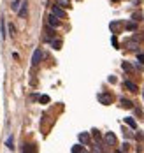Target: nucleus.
Instances as JSON below:
<instances>
[{
  "mask_svg": "<svg viewBox=\"0 0 144 153\" xmlns=\"http://www.w3.org/2000/svg\"><path fill=\"white\" fill-rule=\"evenodd\" d=\"M51 14H55L56 18H60V19H63V18H67V13L63 11V7L61 5H53V9H51Z\"/></svg>",
  "mask_w": 144,
  "mask_h": 153,
  "instance_id": "nucleus-1",
  "label": "nucleus"
},
{
  "mask_svg": "<svg viewBox=\"0 0 144 153\" xmlns=\"http://www.w3.org/2000/svg\"><path fill=\"white\" fill-rule=\"evenodd\" d=\"M104 141H106V144H107V146H114L116 142H118L116 136L112 134V132H106V136H104Z\"/></svg>",
  "mask_w": 144,
  "mask_h": 153,
  "instance_id": "nucleus-2",
  "label": "nucleus"
},
{
  "mask_svg": "<svg viewBox=\"0 0 144 153\" xmlns=\"http://www.w3.org/2000/svg\"><path fill=\"white\" fill-rule=\"evenodd\" d=\"M98 102H100V104H104V106H109L111 104V102H112V97L109 95V93H98Z\"/></svg>",
  "mask_w": 144,
  "mask_h": 153,
  "instance_id": "nucleus-3",
  "label": "nucleus"
},
{
  "mask_svg": "<svg viewBox=\"0 0 144 153\" xmlns=\"http://www.w3.org/2000/svg\"><path fill=\"white\" fill-rule=\"evenodd\" d=\"M48 25L49 26H53V28H58L61 23H60V18H56L55 14H49L48 16Z\"/></svg>",
  "mask_w": 144,
  "mask_h": 153,
  "instance_id": "nucleus-4",
  "label": "nucleus"
},
{
  "mask_svg": "<svg viewBox=\"0 0 144 153\" xmlns=\"http://www.w3.org/2000/svg\"><path fill=\"white\" fill-rule=\"evenodd\" d=\"M123 86H125L128 91H132V93H137V91H139V86L135 85V83H132V81H123Z\"/></svg>",
  "mask_w": 144,
  "mask_h": 153,
  "instance_id": "nucleus-5",
  "label": "nucleus"
},
{
  "mask_svg": "<svg viewBox=\"0 0 144 153\" xmlns=\"http://www.w3.org/2000/svg\"><path fill=\"white\" fill-rule=\"evenodd\" d=\"M40 60H42V51H40V49H35L34 55H32V65L40 64Z\"/></svg>",
  "mask_w": 144,
  "mask_h": 153,
  "instance_id": "nucleus-6",
  "label": "nucleus"
},
{
  "mask_svg": "<svg viewBox=\"0 0 144 153\" xmlns=\"http://www.w3.org/2000/svg\"><path fill=\"white\" fill-rule=\"evenodd\" d=\"M125 46H127L128 49H132V51H135V49L139 48V40H135V39H128L127 42H125Z\"/></svg>",
  "mask_w": 144,
  "mask_h": 153,
  "instance_id": "nucleus-7",
  "label": "nucleus"
},
{
  "mask_svg": "<svg viewBox=\"0 0 144 153\" xmlns=\"http://www.w3.org/2000/svg\"><path fill=\"white\" fill-rule=\"evenodd\" d=\"M28 16V4L26 0H23L21 2V11H19V18H26Z\"/></svg>",
  "mask_w": 144,
  "mask_h": 153,
  "instance_id": "nucleus-8",
  "label": "nucleus"
},
{
  "mask_svg": "<svg viewBox=\"0 0 144 153\" xmlns=\"http://www.w3.org/2000/svg\"><path fill=\"white\" fill-rule=\"evenodd\" d=\"M120 106L125 107V109H132V107H133V102L128 100V99H120Z\"/></svg>",
  "mask_w": 144,
  "mask_h": 153,
  "instance_id": "nucleus-9",
  "label": "nucleus"
},
{
  "mask_svg": "<svg viewBox=\"0 0 144 153\" xmlns=\"http://www.w3.org/2000/svg\"><path fill=\"white\" fill-rule=\"evenodd\" d=\"M79 141L83 142V144H88V142H90V136H88V132H81V134H79Z\"/></svg>",
  "mask_w": 144,
  "mask_h": 153,
  "instance_id": "nucleus-10",
  "label": "nucleus"
},
{
  "mask_svg": "<svg viewBox=\"0 0 144 153\" xmlns=\"http://www.w3.org/2000/svg\"><path fill=\"white\" fill-rule=\"evenodd\" d=\"M125 123H127L130 128H133V130L137 128V123H135V120H133V118H130V116H128V118H125Z\"/></svg>",
  "mask_w": 144,
  "mask_h": 153,
  "instance_id": "nucleus-11",
  "label": "nucleus"
},
{
  "mask_svg": "<svg viewBox=\"0 0 144 153\" xmlns=\"http://www.w3.org/2000/svg\"><path fill=\"white\" fill-rule=\"evenodd\" d=\"M5 146H7L9 150H14V137H13V136H9V139L5 141Z\"/></svg>",
  "mask_w": 144,
  "mask_h": 153,
  "instance_id": "nucleus-12",
  "label": "nucleus"
},
{
  "mask_svg": "<svg viewBox=\"0 0 144 153\" xmlns=\"http://www.w3.org/2000/svg\"><path fill=\"white\" fill-rule=\"evenodd\" d=\"M121 67H123V70H127V72H133V67H132L128 62H123V64H121Z\"/></svg>",
  "mask_w": 144,
  "mask_h": 153,
  "instance_id": "nucleus-13",
  "label": "nucleus"
},
{
  "mask_svg": "<svg viewBox=\"0 0 144 153\" xmlns=\"http://www.w3.org/2000/svg\"><path fill=\"white\" fill-rule=\"evenodd\" d=\"M51 46H53L55 49H61V40H53V39H51Z\"/></svg>",
  "mask_w": 144,
  "mask_h": 153,
  "instance_id": "nucleus-14",
  "label": "nucleus"
},
{
  "mask_svg": "<svg viewBox=\"0 0 144 153\" xmlns=\"http://www.w3.org/2000/svg\"><path fill=\"white\" fill-rule=\"evenodd\" d=\"M21 150H23V151H35L37 148H35V144H25Z\"/></svg>",
  "mask_w": 144,
  "mask_h": 153,
  "instance_id": "nucleus-15",
  "label": "nucleus"
},
{
  "mask_svg": "<svg viewBox=\"0 0 144 153\" xmlns=\"http://www.w3.org/2000/svg\"><path fill=\"white\" fill-rule=\"evenodd\" d=\"M109 26H111V30H112V32H116L118 28H121V23H118V21H112Z\"/></svg>",
  "mask_w": 144,
  "mask_h": 153,
  "instance_id": "nucleus-16",
  "label": "nucleus"
},
{
  "mask_svg": "<svg viewBox=\"0 0 144 153\" xmlns=\"http://www.w3.org/2000/svg\"><path fill=\"white\" fill-rule=\"evenodd\" d=\"M56 4L61 5V7H70V2H69V0H56Z\"/></svg>",
  "mask_w": 144,
  "mask_h": 153,
  "instance_id": "nucleus-17",
  "label": "nucleus"
},
{
  "mask_svg": "<svg viewBox=\"0 0 144 153\" xmlns=\"http://www.w3.org/2000/svg\"><path fill=\"white\" fill-rule=\"evenodd\" d=\"M79 151H85V148L81 146V144H76V146H72V153H79Z\"/></svg>",
  "mask_w": 144,
  "mask_h": 153,
  "instance_id": "nucleus-18",
  "label": "nucleus"
},
{
  "mask_svg": "<svg viewBox=\"0 0 144 153\" xmlns=\"http://www.w3.org/2000/svg\"><path fill=\"white\" fill-rule=\"evenodd\" d=\"M39 102H40V104H48V102H49V97H48V95H40V97H39Z\"/></svg>",
  "mask_w": 144,
  "mask_h": 153,
  "instance_id": "nucleus-19",
  "label": "nucleus"
},
{
  "mask_svg": "<svg viewBox=\"0 0 144 153\" xmlns=\"http://www.w3.org/2000/svg\"><path fill=\"white\" fill-rule=\"evenodd\" d=\"M127 30H130V32H132V30H135L137 28V25L135 23H133V21H130V23H127V26H125Z\"/></svg>",
  "mask_w": 144,
  "mask_h": 153,
  "instance_id": "nucleus-20",
  "label": "nucleus"
},
{
  "mask_svg": "<svg viewBox=\"0 0 144 153\" xmlns=\"http://www.w3.org/2000/svg\"><path fill=\"white\" fill-rule=\"evenodd\" d=\"M19 2H21V0H14V2H13V5H11L13 11H18V9H19Z\"/></svg>",
  "mask_w": 144,
  "mask_h": 153,
  "instance_id": "nucleus-21",
  "label": "nucleus"
},
{
  "mask_svg": "<svg viewBox=\"0 0 144 153\" xmlns=\"http://www.w3.org/2000/svg\"><path fill=\"white\" fill-rule=\"evenodd\" d=\"M91 134H93V137H95L97 141H100V137H102V136H100V132H98L97 128H93V130H91Z\"/></svg>",
  "mask_w": 144,
  "mask_h": 153,
  "instance_id": "nucleus-22",
  "label": "nucleus"
},
{
  "mask_svg": "<svg viewBox=\"0 0 144 153\" xmlns=\"http://www.w3.org/2000/svg\"><path fill=\"white\" fill-rule=\"evenodd\" d=\"M132 19H135V21H141V19H142V14H141V13H135V14L132 16Z\"/></svg>",
  "mask_w": 144,
  "mask_h": 153,
  "instance_id": "nucleus-23",
  "label": "nucleus"
},
{
  "mask_svg": "<svg viewBox=\"0 0 144 153\" xmlns=\"http://www.w3.org/2000/svg\"><path fill=\"white\" fill-rule=\"evenodd\" d=\"M9 32H11V35H13V37L16 35V28H14V25H9Z\"/></svg>",
  "mask_w": 144,
  "mask_h": 153,
  "instance_id": "nucleus-24",
  "label": "nucleus"
},
{
  "mask_svg": "<svg viewBox=\"0 0 144 153\" xmlns=\"http://www.w3.org/2000/svg\"><path fill=\"white\" fill-rule=\"evenodd\" d=\"M137 62H139V64H141V65H142V64H144V53H141V55H139V56H137Z\"/></svg>",
  "mask_w": 144,
  "mask_h": 153,
  "instance_id": "nucleus-25",
  "label": "nucleus"
},
{
  "mask_svg": "<svg viewBox=\"0 0 144 153\" xmlns=\"http://www.w3.org/2000/svg\"><path fill=\"white\" fill-rule=\"evenodd\" d=\"M135 137H137V139H139V141H144V134H141V132H139V134H137V136H135Z\"/></svg>",
  "mask_w": 144,
  "mask_h": 153,
  "instance_id": "nucleus-26",
  "label": "nucleus"
},
{
  "mask_svg": "<svg viewBox=\"0 0 144 153\" xmlns=\"http://www.w3.org/2000/svg\"><path fill=\"white\" fill-rule=\"evenodd\" d=\"M121 151H128V142H125V144H123V148H121Z\"/></svg>",
  "mask_w": 144,
  "mask_h": 153,
  "instance_id": "nucleus-27",
  "label": "nucleus"
},
{
  "mask_svg": "<svg viewBox=\"0 0 144 153\" xmlns=\"http://www.w3.org/2000/svg\"><path fill=\"white\" fill-rule=\"evenodd\" d=\"M109 83H116V77L114 76H109Z\"/></svg>",
  "mask_w": 144,
  "mask_h": 153,
  "instance_id": "nucleus-28",
  "label": "nucleus"
},
{
  "mask_svg": "<svg viewBox=\"0 0 144 153\" xmlns=\"http://www.w3.org/2000/svg\"><path fill=\"white\" fill-rule=\"evenodd\" d=\"M123 134H125V136H127V137H130V136H132V134H130V132H128V130H127V128H123Z\"/></svg>",
  "mask_w": 144,
  "mask_h": 153,
  "instance_id": "nucleus-29",
  "label": "nucleus"
},
{
  "mask_svg": "<svg viewBox=\"0 0 144 153\" xmlns=\"http://www.w3.org/2000/svg\"><path fill=\"white\" fill-rule=\"evenodd\" d=\"M112 2H118V0H112Z\"/></svg>",
  "mask_w": 144,
  "mask_h": 153,
  "instance_id": "nucleus-30",
  "label": "nucleus"
}]
</instances>
